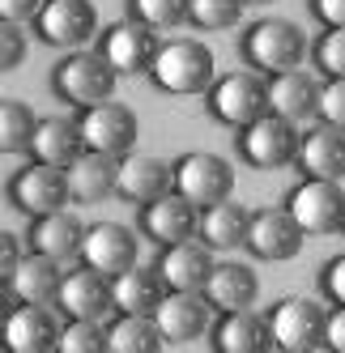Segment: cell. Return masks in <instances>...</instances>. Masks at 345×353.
<instances>
[{"instance_id": "cell-1", "label": "cell", "mask_w": 345, "mask_h": 353, "mask_svg": "<svg viewBox=\"0 0 345 353\" xmlns=\"http://www.w3.org/2000/svg\"><path fill=\"white\" fill-rule=\"evenodd\" d=\"M307 52H311V43H307L303 26L290 17H260L239 39V56L248 60V68L264 72V77L299 68L307 60Z\"/></svg>"}, {"instance_id": "cell-2", "label": "cell", "mask_w": 345, "mask_h": 353, "mask_svg": "<svg viewBox=\"0 0 345 353\" xmlns=\"http://www.w3.org/2000/svg\"><path fill=\"white\" fill-rule=\"evenodd\" d=\"M213 72H217V60L201 39H170V43H158L145 77L162 94L192 98V94H205L213 85Z\"/></svg>"}, {"instance_id": "cell-3", "label": "cell", "mask_w": 345, "mask_h": 353, "mask_svg": "<svg viewBox=\"0 0 345 353\" xmlns=\"http://www.w3.org/2000/svg\"><path fill=\"white\" fill-rule=\"evenodd\" d=\"M205 111L226 123V128H248L252 119H260L268 111V77L256 68H239L226 77H213V85L205 90Z\"/></svg>"}, {"instance_id": "cell-4", "label": "cell", "mask_w": 345, "mask_h": 353, "mask_svg": "<svg viewBox=\"0 0 345 353\" xmlns=\"http://www.w3.org/2000/svg\"><path fill=\"white\" fill-rule=\"evenodd\" d=\"M115 68L98 56V52H86V47H77V52H68L56 68H52V90L60 103L68 107H98V103H107V98L115 94Z\"/></svg>"}, {"instance_id": "cell-5", "label": "cell", "mask_w": 345, "mask_h": 353, "mask_svg": "<svg viewBox=\"0 0 345 353\" xmlns=\"http://www.w3.org/2000/svg\"><path fill=\"white\" fill-rule=\"evenodd\" d=\"M235 145H239V158L252 170H282L299 154V123L282 119L277 111H264L248 128H239Z\"/></svg>"}, {"instance_id": "cell-6", "label": "cell", "mask_w": 345, "mask_h": 353, "mask_svg": "<svg viewBox=\"0 0 345 353\" xmlns=\"http://www.w3.org/2000/svg\"><path fill=\"white\" fill-rule=\"evenodd\" d=\"M268 319V336H273V349L282 353H315L324 349V319L328 307L315 298H282Z\"/></svg>"}, {"instance_id": "cell-7", "label": "cell", "mask_w": 345, "mask_h": 353, "mask_svg": "<svg viewBox=\"0 0 345 353\" xmlns=\"http://www.w3.org/2000/svg\"><path fill=\"white\" fill-rule=\"evenodd\" d=\"M170 192L192 200L196 209H209L217 200H230L235 192V166L217 154H184L170 162Z\"/></svg>"}, {"instance_id": "cell-8", "label": "cell", "mask_w": 345, "mask_h": 353, "mask_svg": "<svg viewBox=\"0 0 345 353\" xmlns=\"http://www.w3.org/2000/svg\"><path fill=\"white\" fill-rule=\"evenodd\" d=\"M77 132H81V145L94 149V154H107V158H124L137 149V137H141V119L132 107L124 103H98V107H86L81 119H77Z\"/></svg>"}, {"instance_id": "cell-9", "label": "cell", "mask_w": 345, "mask_h": 353, "mask_svg": "<svg viewBox=\"0 0 345 353\" xmlns=\"http://www.w3.org/2000/svg\"><path fill=\"white\" fill-rule=\"evenodd\" d=\"M286 209L299 221L303 234H337L341 213H345V188L337 179H307L303 174V179L290 188Z\"/></svg>"}, {"instance_id": "cell-10", "label": "cell", "mask_w": 345, "mask_h": 353, "mask_svg": "<svg viewBox=\"0 0 345 353\" xmlns=\"http://www.w3.org/2000/svg\"><path fill=\"white\" fill-rule=\"evenodd\" d=\"M5 196H9V205L17 213H26V217H43V213H56V209H68L72 205L64 166H47V162L21 166L13 179H9Z\"/></svg>"}, {"instance_id": "cell-11", "label": "cell", "mask_w": 345, "mask_h": 353, "mask_svg": "<svg viewBox=\"0 0 345 353\" xmlns=\"http://www.w3.org/2000/svg\"><path fill=\"white\" fill-rule=\"evenodd\" d=\"M303 230L299 221L290 217L286 205H273V209H256L252 221H248V239H243V247L252 251L256 260L264 264H286L303 251Z\"/></svg>"}, {"instance_id": "cell-12", "label": "cell", "mask_w": 345, "mask_h": 353, "mask_svg": "<svg viewBox=\"0 0 345 353\" xmlns=\"http://www.w3.org/2000/svg\"><path fill=\"white\" fill-rule=\"evenodd\" d=\"M34 34L47 47H64V52H77L98 34V9L90 0H47L34 17Z\"/></svg>"}, {"instance_id": "cell-13", "label": "cell", "mask_w": 345, "mask_h": 353, "mask_svg": "<svg viewBox=\"0 0 345 353\" xmlns=\"http://www.w3.org/2000/svg\"><path fill=\"white\" fill-rule=\"evenodd\" d=\"M154 52H158V34L150 26H141V21H132V17L111 21V26L98 34V56L115 68V77H141V72H150Z\"/></svg>"}, {"instance_id": "cell-14", "label": "cell", "mask_w": 345, "mask_h": 353, "mask_svg": "<svg viewBox=\"0 0 345 353\" xmlns=\"http://www.w3.org/2000/svg\"><path fill=\"white\" fill-rule=\"evenodd\" d=\"M86 268L103 272V276H119L128 272L132 264H141V247H137V234L119 221H94L86 225L81 234V256H77Z\"/></svg>"}, {"instance_id": "cell-15", "label": "cell", "mask_w": 345, "mask_h": 353, "mask_svg": "<svg viewBox=\"0 0 345 353\" xmlns=\"http://www.w3.org/2000/svg\"><path fill=\"white\" fill-rule=\"evenodd\" d=\"M154 323L166 345H184V341H201L209 336L213 323V307L201 290H166V298L158 302Z\"/></svg>"}, {"instance_id": "cell-16", "label": "cell", "mask_w": 345, "mask_h": 353, "mask_svg": "<svg viewBox=\"0 0 345 353\" xmlns=\"http://www.w3.org/2000/svg\"><path fill=\"white\" fill-rule=\"evenodd\" d=\"M56 307L68 315V319H94V323H107L115 315V302H111V276L94 272L86 264L68 268L64 281H60V294H56Z\"/></svg>"}, {"instance_id": "cell-17", "label": "cell", "mask_w": 345, "mask_h": 353, "mask_svg": "<svg viewBox=\"0 0 345 353\" xmlns=\"http://www.w3.org/2000/svg\"><path fill=\"white\" fill-rule=\"evenodd\" d=\"M56 341H60V323L52 307H39V302H17L9 319L0 323V349L9 353H52Z\"/></svg>"}, {"instance_id": "cell-18", "label": "cell", "mask_w": 345, "mask_h": 353, "mask_svg": "<svg viewBox=\"0 0 345 353\" xmlns=\"http://www.w3.org/2000/svg\"><path fill=\"white\" fill-rule=\"evenodd\" d=\"M299 170L307 179H345V128H333L324 119H311V128L299 132Z\"/></svg>"}, {"instance_id": "cell-19", "label": "cell", "mask_w": 345, "mask_h": 353, "mask_svg": "<svg viewBox=\"0 0 345 353\" xmlns=\"http://www.w3.org/2000/svg\"><path fill=\"white\" fill-rule=\"evenodd\" d=\"M141 234L154 239L158 247H170V243H184V239H196V221H201V209L184 200L179 192H166L150 205H141Z\"/></svg>"}, {"instance_id": "cell-20", "label": "cell", "mask_w": 345, "mask_h": 353, "mask_svg": "<svg viewBox=\"0 0 345 353\" xmlns=\"http://www.w3.org/2000/svg\"><path fill=\"white\" fill-rule=\"evenodd\" d=\"M170 192V162L158 158V154H132L119 158V170H115V196H124L128 205H150V200L166 196Z\"/></svg>"}, {"instance_id": "cell-21", "label": "cell", "mask_w": 345, "mask_h": 353, "mask_svg": "<svg viewBox=\"0 0 345 353\" xmlns=\"http://www.w3.org/2000/svg\"><path fill=\"white\" fill-rule=\"evenodd\" d=\"M209 345L217 353H268L273 336H268L264 315L243 307V311H217V319L209 323Z\"/></svg>"}, {"instance_id": "cell-22", "label": "cell", "mask_w": 345, "mask_h": 353, "mask_svg": "<svg viewBox=\"0 0 345 353\" xmlns=\"http://www.w3.org/2000/svg\"><path fill=\"white\" fill-rule=\"evenodd\" d=\"M213 264H217V260H213V251H209L201 239H184V243L162 247V256H158L154 268L162 272L166 290H205Z\"/></svg>"}, {"instance_id": "cell-23", "label": "cell", "mask_w": 345, "mask_h": 353, "mask_svg": "<svg viewBox=\"0 0 345 353\" xmlns=\"http://www.w3.org/2000/svg\"><path fill=\"white\" fill-rule=\"evenodd\" d=\"M81 234H86V221L72 213V209H56V213H43L30 217V251H43L60 264L77 260L81 256Z\"/></svg>"}, {"instance_id": "cell-24", "label": "cell", "mask_w": 345, "mask_h": 353, "mask_svg": "<svg viewBox=\"0 0 345 353\" xmlns=\"http://www.w3.org/2000/svg\"><path fill=\"white\" fill-rule=\"evenodd\" d=\"M268 111H277L290 123H311L319 111V81L303 68L268 77Z\"/></svg>"}, {"instance_id": "cell-25", "label": "cell", "mask_w": 345, "mask_h": 353, "mask_svg": "<svg viewBox=\"0 0 345 353\" xmlns=\"http://www.w3.org/2000/svg\"><path fill=\"white\" fill-rule=\"evenodd\" d=\"M64 281V264L43 256V251H26L17 260V268L9 272V290L17 302H39V307H52Z\"/></svg>"}, {"instance_id": "cell-26", "label": "cell", "mask_w": 345, "mask_h": 353, "mask_svg": "<svg viewBox=\"0 0 345 353\" xmlns=\"http://www.w3.org/2000/svg\"><path fill=\"white\" fill-rule=\"evenodd\" d=\"M115 170H119V158H107V154H94V149H81V154L64 166L68 196L77 200V205H98V200L115 196Z\"/></svg>"}, {"instance_id": "cell-27", "label": "cell", "mask_w": 345, "mask_h": 353, "mask_svg": "<svg viewBox=\"0 0 345 353\" xmlns=\"http://www.w3.org/2000/svg\"><path fill=\"white\" fill-rule=\"evenodd\" d=\"M209 298V307L213 311H243V307H256V298H260V276L248 268V264H213L209 272V281L201 290Z\"/></svg>"}, {"instance_id": "cell-28", "label": "cell", "mask_w": 345, "mask_h": 353, "mask_svg": "<svg viewBox=\"0 0 345 353\" xmlns=\"http://www.w3.org/2000/svg\"><path fill=\"white\" fill-rule=\"evenodd\" d=\"M162 298H166V281H162V272H158V268L132 264L128 272L111 276V302H115V311H128V315H154Z\"/></svg>"}, {"instance_id": "cell-29", "label": "cell", "mask_w": 345, "mask_h": 353, "mask_svg": "<svg viewBox=\"0 0 345 353\" xmlns=\"http://www.w3.org/2000/svg\"><path fill=\"white\" fill-rule=\"evenodd\" d=\"M81 132H77V119H64V115H47L34 123V137H30V162H47V166H68L72 158L81 154Z\"/></svg>"}, {"instance_id": "cell-30", "label": "cell", "mask_w": 345, "mask_h": 353, "mask_svg": "<svg viewBox=\"0 0 345 353\" xmlns=\"http://www.w3.org/2000/svg\"><path fill=\"white\" fill-rule=\"evenodd\" d=\"M248 221H252V209L243 205H230V200H217V205L201 209V221H196V234L209 251H235L248 239Z\"/></svg>"}, {"instance_id": "cell-31", "label": "cell", "mask_w": 345, "mask_h": 353, "mask_svg": "<svg viewBox=\"0 0 345 353\" xmlns=\"http://www.w3.org/2000/svg\"><path fill=\"white\" fill-rule=\"evenodd\" d=\"M103 332H107V353H158V349H166L154 315L115 311V319H107Z\"/></svg>"}, {"instance_id": "cell-32", "label": "cell", "mask_w": 345, "mask_h": 353, "mask_svg": "<svg viewBox=\"0 0 345 353\" xmlns=\"http://www.w3.org/2000/svg\"><path fill=\"white\" fill-rule=\"evenodd\" d=\"M39 115L21 98H0V154H30Z\"/></svg>"}, {"instance_id": "cell-33", "label": "cell", "mask_w": 345, "mask_h": 353, "mask_svg": "<svg viewBox=\"0 0 345 353\" xmlns=\"http://www.w3.org/2000/svg\"><path fill=\"white\" fill-rule=\"evenodd\" d=\"M188 21L196 30H235L243 21V0H188Z\"/></svg>"}, {"instance_id": "cell-34", "label": "cell", "mask_w": 345, "mask_h": 353, "mask_svg": "<svg viewBox=\"0 0 345 353\" xmlns=\"http://www.w3.org/2000/svg\"><path fill=\"white\" fill-rule=\"evenodd\" d=\"M128 17L158 30H175L179 21H188V0H128Z\"/></svg>"}, {"instance_id": "cell-35", "label": "cell", "mask_w": 345, "mask_h": 353, "mask_svg": "<svg viewBox=\"0 0 345 353\" xmlns=\"http://www.w3.org/2000/svg\"><path fill=\"white\" fill-rule=\"evenodd\" d=\"M60 353H107V332L94 319H68V327H60Z\"/></svg>"}, {"instance_id": "cell-36", "label": "cell", "mask_w": 345, "mask_h": 353, "mask_svg": "<svg viewBox=\"0 0 345 353\" xmlns=\"http://www.w3.org/2000/svg\"><path fill=\"white\" fill-rule=\"evenodd\" d=\"M311 60L324 77H345V30H324L311 47Z\"/></svg>"}, {"instance_id": "cell-37", "label": "cell", "mask_w": 345, "mask_h": 353, "mask_svg": "<svg viewBox=\"0 0 345 353\" xmlns=\"http://www.w3.org/2000/svg\"><path fill=\"white\" fill-rule=\"evenodd\" d=\"M315 119L333 123V128H345V77H324L319 81V111Z\"/></svg>"}, {"instance_id": "cell-38", "label": "cell", "mask_w": 345, "mask_h": 353, "mask_svg": "<svg viewBox=\"0 0 345 353\" xmlns=\"http://www.w3.org/2000/svg\"><path fill=\"white\" fill-rule=\"evenodd\" d=\"M26 52H30L26 30L13 26V21H0V72L21 68V64H26Z\"/></svg>"}, {"instance_id": "cell-39", "label": "cell", "mask_w": 345, "mask_h": 353, "mask_svg": "<svg viewBox=\"0 0 345 353\" xmlns=\"http://www.w3.org/2000/svg\"><path fill=\"white\" fill-rule=\"evenodd\" d=\"M319 290H324V298L333 307H345V251L319 268Z\"/></svg>"}, {"instance_id": "cell-40", "label": "cell", "mask_w": 345, "mask_h": 353, "mask_svg": "<svg viewBox=\"0 0 345 353\" xmlns=\"http://www.w3.org/2000/svg\"><path fill=\"white\" fill-rule=\"evenodd\" d=\"M307 9L324 30H345V0H307Z\"/></svg>"}, {"instance_id": "cell-41", "label": "cell", "mask_w": 345, "mask_h": 353, "mask_svg": "<svg viewBox=\"0 0 345 353\" xmlns=\"http://www.w3.org/2000/svg\"><path fill=\"white\" fill-rule=\"evenodd\" d=\"M47 0H0V21H13V26H26L39 17V9Z\"/></svg>"}, {"instance_id": "cell-42", "label": "cell", "mask_w": 345, "mask_h": 353, "mask_svg": "<svg viewBox=\"0 0 345 353\" xmlns=\"http://www.w3.org/2000/svg\"><path fill=\"white\" fill-rule=\"evenodd\" d=\"M21 256H26V251H21V239L13 230H0V276H5V281H9V272L17 268Z\"/></svg>"}, {"instance_id": "cell-43", "label": "cell", "mask_w": 345, "mask_h": 353, "mask_svg": "<svg viewBox=\"0 0 345 353\" xmlns=\"http://www.w3.org/2000/svg\"><path fill=\"white\" fill-rule=\"evenodd\" d=\"M324 349L345 353V307L328 311V319H324Z\"/></svg>"}, {"instance_id": "cell-44", "label": "cell", "mask_w": 345, "mask_h": 353, "mask_svg": "<svg viewBox=\"0 0 345 353\" xmlns=\"http://www.w3.org/2000/svg\"><path fill=\"white\" fill-rule=\"evenodd\" d=\"M17 307V298H13V290H9V281H5V276H0V323H5L9 319V311Z\"/></svg>"}, {"instance_id": "cell-45", "label": "cell", "mask_w": 345, "mask_h": 353, "mask_svg": "<svg viewBox=\"0 0 345 353\" xmlns=\"http://www.w3.org/2000/svg\"><path fill=\"white\" fill-rule=\"evenodd\" d=\"M243 5H268V0H243Z\"/></svg>"}, {"instance_id": "cell-46", "label": "cell", "mask_w": 345, "mask_h": 353, "mask_svg": "<svg viewBox=\"0 0 345 353\" xmlns=\"http://www.w3.org/2000/svg\"><path fill=\"white\" fill-rule=\"evenodd\" d=\"M337 234H345V213H341V230H337Z\"/></svg>"}]
</instances>
